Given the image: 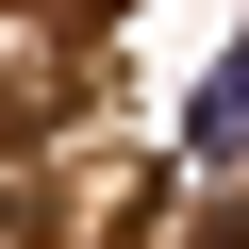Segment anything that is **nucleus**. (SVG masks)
<instances>
[{"instance_id":"nucleus-1","label":"nucleus","mask_w":249,"mask_h":249,"mask_svg":"<svg viewBox=\"0 0 249 249\" xmlns=\"http://www.w3.org/2000/svg\"><path fill=\"white\" fill-rule=\"evenodd\" d=\"M199 133H249V50H232V83L199 100Z\"/></svg>"}]
</instances>
